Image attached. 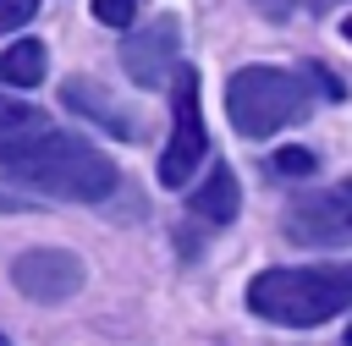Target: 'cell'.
Masks as SVG:
<instances>
[{
  "label": "cell",
  "instance_id": "cell-1",
  "mask_svg": "<svg viewBox=\"0 0 352 346\" xmlns=\"http://www.w3.org/2000/svg\"><path fill=\"white\" fill-rule=\"evenodd\" d=\"M0 176L50 198H72V203H99L116 192L110 154H99L88 137L50 126L44 115H28L16 132L0 137Z\"/></svg>",
  "mask_w": 352,
  "mask_h": 346
},
{
  "label": "cell",
  "instance_id": "cell-2",
  "mask_svg": "<svg viewBox=\"0 0 352 346\" xmlns=\"http://www.w3.org/2000/svg\"><path fill=\"white\" fill-rule=\"evenodd\" d=\"M314 99H319V82L286 66H242L226 82V115L242 137H275L280 126L308 121Z\"/></svg>",
  "mask_w": 352,
  "mask_h": 346
},
{
  "label": "cell",
  "instance_id": "cell-3",
  "mask_svg": "<svg viewBox=\"0 0 352 346\" xmlns=\"http://www.w3.org/2000/svg\"><path fill=\"white\" fill-rule=\"evenodd\" d=\"M248 308L286 330L324 324L352 308V269H264L248 286Z\"/></svg>",
  "mask_w": 352,
  "mask_h": 346
},
{
  "label": "cell",
  "instance_id": "cell-4",
  "mask_svg": "<svg viewBox=\"0 0 352 346\" xmlns=\"http://www.w3.org/2000/svg\"><path fill=\"white\" fill-rule=\"evenodd\" d=\"M204 154H209V132H204V115H198V71L176 66L170 71V143L160 154V181L182 187L198 170Z\"/></svg>",
  "mask_w": 352,
  "mask_h": 346
},
{
  "label": "cell",
  "instance_id": "cell-5",
  "mask_svg": "<svg viewBox=\"0 0 352 346\" xmlns=\"http://www.w3.org/2000/svg\"><path fill=\"white\" fill-rule=\"evenodd\" d=\"M280 231L297 242V247H341L352 242V176L324 187V192H308L286 209Z\"/></svg>",
  "mask_w": 352,
  "mask_h": 346
},
{
  "label": "cell",
  "instance_id": "cell-6",
  "mask_svg": "<svg viewBox=\"0 0 352 346\" xmlns=\"http://www.w3.org/2000/svg\"><path fill=\"white\" fill-rule=\"evenodd\" d=\"M11 280L33 302H66L82 286V258L66 253V247H33V253H22L11 264Z\"/></svg>",
  "mask_w": 352,
  "mask_h": 346
},
{
  "label": "cell",
  "instance_id": "cell-7",
  "mask_svg": "<svg viewBox=\"0 0 352 346\" xmlns=\"http://www.w3.org/2000/svg\"><path fill=\"white\" fill-rule=\"evenodd\" d=\"M176 49H182L176 16H154V27H143V33H132V38L121 44V66H126V77H132L138 88H160V82L182 66Z\"/></svg>",
  "mask_w": 352,
  "mask_h": 346
},
{
  "label": "cell",
  "instance_id": "cell-8",
  "mask_svg": "<svg viewBox=\"0 0 352 346\" xmlns=\"http://www.w3.org/2000/svg\"><path fill=\"white\" fill-rule=\"evenodd\" d=\"M60 99H66V104H82V115H94V121H99V126H110L116 137H132V121H126V110H121L110 93H99L88 77H72V82L60 88Z\"/></svg>",
  "mask_w": 352,
  "mask_h": 346
},
{
  "label": "cell",
  "instance_id": "cell-9",
  "mask_svg": "<svg viewBox=\"0 0 352 346\" xmlns=\"http://www.w3.org/2000/svg\"><path fill=\"white\" fill-rule=\"evenodd\" d=\"M187 203H192V214H198V220L226 225V220L236 214V203H242V198H236V176H231L226 165H214V170H209V181H204V187H198Z\"/></svg>",
  "mask_w": 352,
  "mask_h": 346
},
{
  "label": "cell",
  "instance_id": "cell-10",
  "mask_svg": "<svg viewBox=\"0 0 352 346\" xmlns=\"http://www.w3.org/2000/svg\"><path fill=\"white\" fill-rule=\"evenodd\" d=\"M0 82H11V88H38V82H44V44H38V38H16L11 49H0Z\"/></svg>",
  "mask_w": 352,
  "mask_h": 346
},
{
  "label": "cell",
  "instance_id": "cell-11",
  "mask_svg": "<svg viewBox=\"0 0 352 346\" xmlns=\"http://www.w3.org/2000/svg\"><path fill=\"white\" fill-rule=\"evenodd\" d=\"M94 16H99L104 27H126V22L138 16V0H94Z\"/></svg>",
  "mask_w": 352,
  "mask_h": 346
},
{
  "label": "cell",
  "instance_id": "cell-12",
  "mask_svg": "<svg viewBox=\"0 0 352 346\" xmlns=\"http://www.w3.org/2000/svg\"><path fill=\"white\" fill-rule=\"evenodd\" d=\"M270 165H275L280 176H308V170H314V154H308V148H280Z\"/></svg>",
  "mask_w": 352,
  "mask_h": 346
},
{
  "label": "cell",
  "instance_id": "cell-13",
  "mask_svg": "<svg viewBox=\"0 0 352 346\" xmlns=\"http://www.w3.org/2000/svg\"><path fill=\"white\" fill-rule=\"evenodd\" d=\"M38 11V0H0V33H11V27H22L28 16Z\"/></svg>",
  "mask_w": 352,
  "mask_h": 346
},
{
  "label": "cell",
  "instance_id": "cell-14",
  "mask_svg": "<svg viewBox=\"0 0 352 346\" xmlns=\"http://www.w3.org/2000/svg\"><path fill=\"white\" fill-rule=\"evenodd\" d=\"M28 115H38V110H28V104H16V99H0V137H6V132H16Z\"/></svg>",
  "mask_w": 352,
  "mask_h": 346
},
{
  "label": "cell",
  "instance_id": "cell-15",
  "mask_svg": "<svg viewBox=\"0 0 352 346\" xmlns=\"http://www.w3.org/2000/svg\"><path fill=\"white\" fill-rule=\"evenodd\" d=\"M341 33H346V38H352V16H341Z\"/></svg>",
  "mask_w": 352,
  "mask_h": 346
},
{
  "label": "cell",
  "instance_id": "cell-16",
  "mask_svg": "<svg viewBox=\"0 0 352 346\" xmlns=\"http://www.w3.org/2000/svg\"><path fill=\"white\" fill-rule=\"evenodd\" d=\"M0 209H11V198H0Z\"/></svg>",
  "mask_w": 352,
  "mask_h": 346
},
{
  "label": "cell",
  "instance_id": "cell-17",
  "mask_svg": "<svg viewBox=\"0 0 352 346\" xmlns=\"http://www.w3.org/2000/svg\"><path fill=\"white\" fill-rule=\"evenodd\" d=\"M346 346H352V330H346Z\"/></svg>",
  "mask_w": 352,
  "mask_h": 346
},
{
  "label": "cell",
  "instance_id": "cell-18",
  "mask_svg": "<svg viewBox=\"0 0 352 346\" xmlns=\"http://www.w3.org/2000/svg\"><path fill=\"white\" fill-rule=\"evenodd\" d=\"M0 346H6V335H0Z\"/></svg>",
  "mask_w": 352,
  "mask_h": 346
}]
</instances>
